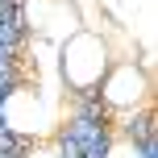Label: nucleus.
<instances>
[{"label": "nucleus", "instance_id": "nucleus-1", "mask_svg": "<svg viewBox=\"0 0 158 158\" xmlns=\"http://www.w3.org/2000/svg\"><path fill=\"white\" fill-rule=\"evenodd\" d=\"M108 71V50H104V42L96 38V33H75L71 42H67L63 50V75L67 83L79 87V92H87V87H96Z\"/></svg>", "mask_w": 158, "mask_h": 158}, {"label": "nucleus", "instance_id": "nucleus-2", "mask_svg": "<svg viewBox=\"0 0 158 158\" xmlns=\"http://www.w3.org/2000/svg\"><path fill=\"white\" fill-rule=\"evenodd\" d=\"M100 87H104V100H108L112 108H133V104H142L146 92H150L146 75L137 71L133 63H121V67H112V71H104Z\"/></svg>", "mask_w": 158, "mask_h": 158}]
</instances>
